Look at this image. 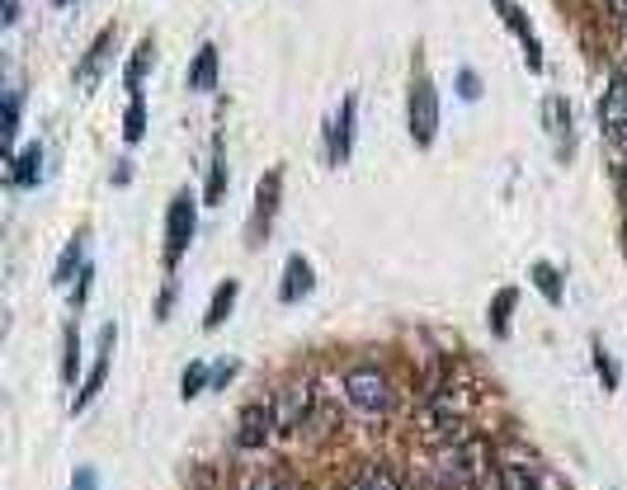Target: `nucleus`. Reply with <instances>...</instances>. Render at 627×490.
<instances>
[{"instance_id": "nucleus-7", "label": "nucleus", "mask_w": 627, "mask_h": 490, "mask_svg": "<svg viewBox=\"0 0 627 490\" xmlns=\"http://www.w3.org/2000/svg\"><path fill=\"white\" fill-rule=\"evenodd\" d=\"M114 340H118V330L114 326H104V335H99V359H95V368H91V377L81 382V392L72 396V411H85L91 401L99 396V387H104V377H109V359H114Z\"/></svg>"}, {"instance_id": "nucleus-22", "label": "nucleus", "mask_w": 627, "mask_h": 490, "mask_svg": "<svg viewBox=\"0 0 627 490\" xmlns=\"http://www.w3.org/2000/svg\"><path fill=\"white\" fill-rule=\"evenodd\" d=\"M510 311H514V288H504V292H496V302H491V330H496V335L510 330Z\"/></svg>"}, {"instance_id": "nucleus-17", "label": "nucleus", "mask_w": 627, "mask_h": 490, "mask_svg": "<svg viewBox=\"0 0 627 490\" xmlns=\"http://www.w3.org/2000/svg\"><path fill=\"white\" fill-rule=\"evenodd\" d=\"M81 255H85V236H72L66 241V251H62V259H57V284H72V274L81 269Z\"/></svg>"}, {"instance_id": "nucleus-36", "label": "nucleus", "mask_w": 627, "mask_h": 490, "mask_svg": "<svg viewBox=\"0 0 627 490\" xmlns=\"http://www.w3.org/2000/svg\"><path fill=\"white\" fill-rule=\"evenodd\" d=\"M52 6H72V0H52Z\"/></svg>"}, {"instance_id": "nucleus-23", "label": "nucleus", "mask_w": 627, "mask_h": 490, "mask_svg": "<svg viewBox=\"0 0 627 490\" xmlns=\"http://www.w3.org/2000/svg\"><path fill=\"white\" fill-rule=\"evenodd\" d=\"M222 194H226V156H222V147H217V156H213V174H208L203 199H208V203H222Z\"/></svg>"}, {"instance_id": "nucleus-11", "label": "nucleus", "mask_w": 627, "mask_h": 490, "mask_svg": "<svg viewBox=\"0 0 627 490\" xmlns=\"http://www.w3.org/2000/svg\"><path fill=\"white\" fill-rule=\"evenodd\" d=\"M311 278H317V274H311L307 259H302V255H293L288 265H284V288H278V297H284V302H298V297L311 292Z\"/></svg>"}, {"instance_id": "nucleus-6", "label": "nucleus", "mask_w": 627, "mask_h": 490, "mask_svg": "<svg viewBox=\"0 0 627 490\" xmlns=\"http://www.w3.org/2000/svg\"><path fill=\"white\" fill-rule=\"evenodd\" d=\"M274 434H278L274 406H269V401H251V406L241 411V419H236V448H265Z\"/></svg>"}, {"instance_id": "nucleus-32", "label": "nucleus", "mask_w": 627, "mask_h": 490, "mask_svg": "<svg viewBox=\"0 0 627 490\" xmlns=\"http://www.w3.org/2000/svg\"><path fill=\"white\" fill-rule=\"evenodd\" d=\"M85 292H91V269H81V284H76V292H72V307H76V311L85 307Z\"/></svg>"}, {"instance_id": "nucleus-9", "label": "nucleus", "mask_w": 627, "mask_h": 490, "mask_svg": "<svg viewBox=\"0 0 627 490\" xmlns=\"http://www.w3.org/2000/svg\"><path fill=\"white\" fill-rule=\"evenodd\" d=\"M496 10L510 20V29L524 39V52H529V72H543V47H538V39H533V29H529V20H524V10L514 6V0H496Z\"/></svg>"}, {"instance_id": "nucleus-27", "label": "nucleus", "mask_w": 627, "mask_h": 490, "mask_svg": "<svg viewBox=\"0 0 627 490\" xmlns=\"http://www.w3.org/2000/svg\"><path fill=\"white\" fill-rule=\"evenodd\" d=\"M14 132H20V90L6 95V132H0V137H6V142H14Z\"/></svg>"}, {"instance_id": "nucleus-26", "label": "nucleus", "mask_w": 627, "mask_h": 490, "mask_svg": "<svg viewBox=\"0 0 627 490\" xmlns=\"http://www.w3.org/2000/svg\"><path fill=\"white\" fill-rule=\"evenodd\" d=\"M595 368H599L604 387H608V392H618V368H614V359H608V349H604V344H595Z\"/></svg>"}, {"instance_id": "nucleus-24", "label": "nucleus", "mask_w": 627, "mask_h": 490, "mask_svg": "<svg viewBox=\"0 0 627 490\" xmlns=\"http://www.w3.org/2000/svg\"><path fill=\"white\" fill-rule=\"evenodd\" d=\"M114 43V29H104L99 39L91 43V52H85V66H81V81H95V72H99V62H104V47Z\"/></svg>"}, {"instance_id": "nucleus-19", "label": "nucleus", "mask_w": 627, "mask_h": 490, "mask_svg": "<svg viewBox=\"0 0 627 490\" xmlns=\"http://www.w3.org/2000/svg\"><path fill=\"white\" fill-rule=\"evenodd\" d=\"M203 387H213V373H208L203 363H189V368H184V377H180V396H184V401H194V396H203Z\"/></svg>"}, {"instance_id": "nucleus-29", "label": "nucleus", "mask_w": 627, "mask_h": 490, "mask_svg": "<svg viewBox=\"0 0 627 490\" xmlns=\"http://www.w3.org/2000/svg\"><path fill=\"white\" fill-rule=\"evenodd\" d=\"M458 90H463V99H481V81L472 72H458Z\"/></svg>"}, {"instance_id": "nucleus-12", "label": "nucleus", "mask_w": 627, "mask_h": 490, "mask_svg": "<svg viewBox=\"0 0 627 490\" xmlns=\"http://www.w3.org/2000/svg\"><path fill=\"white\" fill-rule=\"evenodd\" d=\"M236 297H241V284H236V278H222L217 292H213V302H208V311H203V326H208V330H217L226 317H232Z\"/></svg>"}, {"instance_id": "nucleus-4", "label": "nucleus", "mask_w": 627, "mask_h": 490, "mask_svg": "<svg viewBox=\"0 0 627 490\" xmlns=\"http://www.w3.org/2000/svg\"><path fill=\"white\" fill-rule=\"evenodd\" d=\"M274 425H278V434H293V429H302L307 425V415H311V406H317V392H311V382H293V387H284L274 401Z\"/></svg>"}, {"instance_id": "nucleus-33", "label": "nucleus", "mask_w": 627, "mask_h": 490, "mask_svg": "<svg viewBox=\"0 0 627 490\" xmlns=\"http://www.w3.org/2000/svg\"><path fill=\"white\" fill-rule=\"evenodd\" d=\"M20 20V0H6V24Z\"/></svg>"}, {"instance_id": "nucleus-5", "label": "nucleus", "mask_w": 627, "mask_h": 490, "mask_svg": "<svg viewBox=\"0 0 627 490\" xmlns=\"http://www.w3.org/2000/svg\"><path fill=\"white\" fill-rule=\"evenodd\" d=\"M599 128H604V137H614V142H627V72H618L614 81L604 85Z\"/></svg>"}, {"instance_id": "nucleus-14", "label": "nucleus", "mask_w": 627, "mask_h": 490, "mask_svg": "<svg viewBox=\"0 0 627 490\" xmlns=\"http://www.w3.org/2000/svg\"><path fill=\"white\" fill-rule=\"evenodd\" d=\"M213 85H217V47L203 43L194 66H189V90H213Z\"/></svg>"}, {"instance_id": "nucleus-1", "label": "nucleus", "mask_w": 627, "mask_h": 490, "mask_svg": "<svg viewBox=\"0 0 627 490\" xmlns=\"http://www.w3.org/2000/svg\"><path fill=\"white\" fill-rule=\"evenodd\" d=\"M344 401H350V411L378 419L396 406V392L378 363H354L350 373H344Z\"/></svg>"}, {"instance_id": "nucleus-31", "label": "nucleus", "mask_w": 627, "mask_h": 490, "mask_svg": "<svg viewBox=\"0 0 627 490\" xmlns=\"http://www.w3.org/2000/svg\"><path fill=\"white\" fill-rule=\"evenodd\" d=\"M232 377H236V363H232V359L213 368V387H226V382H232Z\"/></svg>"}, {"instance_id": "nucleus-18", "label": "nucleus", "mask_w": 627, "mask_h": 490, "mask_svg": "<svg viewBox=\"0 0 627 490\" xmlns=\"http://www.w3.org/2000/svg\"><path fill=\"white\" fill-rule=\"evenodd\" d=\"M500 490H543V481H538L529 467L504 462V467H500Z\"/></svg>"}, {"instance_id": "nucleus-10", "label": "nucleus", "mask_w": 627, "mask_h": 490, "mask_svg": "<svg viewBox=\"0 0 627 490\" xmlns=\"http://www.w3.org/2000/svg\"><path fill=\"white\" fill-rule=\"evenodd\" d=\"M278 189H284V174L269 170L265 180H259V194H255V226H251V236H259V226H269L274 207H278Z\"/></svg>"}, {"instance_id": "nucleus-16", "label": "nucleus", "mask_w": 627, "mask_h": 490, "mask_svg": "<svg viewBox=\"0 0 627 490\" xmlns=\"http://www.w3.org/2000/svg\"><path fill=\"white\" fill-rule=\"evenodd\" d=\"M151 39L147 43H137V52H132V62H128V90H132V99H142V76H147V66H151Z\"/></svg>"}, {"instance_id": "nucleus-21", "label": "nucleus", "mask_w": 627, "mask_h": 490, "mask_svg": "<svg viewBox=\"0 0 627 490\" xmlns=\"http://www.w3.org/2000/svg\"><path fill=\"white\" fill-rule=\"evenodd\" d=\"M124 137H128V142H142V137H147V104H142V99L128 104V114H124Z\"/></svg>"}, {"instance_id": "nucleus-34", "label": "nucleus", "mask_w": 627, "mask_h": 490, "mask_svg": "<svg viewBox=\"0 0 627 490\" xmlns=\"http://www.w3.org/2000/svg\"><path fill=\"white\" fill-rule=\"evenodd\" d=\"M604 6H608V10H614V14H618V20H627V0H604Z\"/></svg>"}, {"instance_id": "nucleus-28", "label": "nucleus", "mask_w": 627, "mask_h": 490, "mask_svg": "<svg viewBox=\"0 0 627 490\" xmlns=\"http://www.w3.org/2000/svg\"><path fill=\"white\" fill-rule=\"evenodd\" d=\"M278 486H284V481L269 477V471H246V477L236 481V490H278Z\"/></svg>"}, {"instance_id": "nucleus-13", "label": "nucleus", "mask_w": 627, "mask_h": 490, "mask_svg": "<svg viewBox=\"0 0 627 490\" xmlns=\"http://www.w3.org/2000/svg\"><path fill=\"white\" fill-rule=\"evenodd\" d=\"M39 174H43V147L33 142V147H24L20 156H14L10 184H14V189H29V184H39Z\"/></svg>"}, {"instance_id": "nucleus-2", "label": "nucleus", "mask_w": 627, "mask_h": 490, "mask_svg": "<svg viewBox=\"0 0 627 490\" xmlns=\"http://www.w3.org/2000/svg\"><path fill=\"white\" fill-rule=\"evenodd\" d=\"M194 232H199L194 199H189V194H176V199H170V207H166V265H170V269H176L180 259H184V251H189V241H194Z\"/></svg>"}, {"instance_id": "nucleus-25", "label": "nucleus", "mask_w": 627, "mask_h": 490, "mask_svg": "<svg viewBox=\"0 0 627 490\" xmlns=\"http://www.w3.org/2000/svg\"><path fill=\"white\" fill-rule=\"evenodd\" d=\"M359 481L369 486V490H402L392 471H382V467H363V471H359Z\"/></svg>"}, {"instance_id": "nucleus-8", "label": "nucleus", "mask_w": 627, "mask_h": 490, "mask_svg": "<svg viewBox=\"0 0 627 490\" xmlns=\"http://www.w3.org/2000/svg\"><path fill=\"white\" fill-rule=\"evenodd\" d=\"M354 114H359V99L350 95L340 104V118H336V128H330V161H350V147H354Z\"/></svg>"}, {"instance_id": "nucleus-20", "label": "nucleus", "mask_w": 627, "mask_h": 490, "mask_svg": "<svg viewBox=\"0 0 627 490\" xmlns=\"http://www.w3.org/2000/svg\"><path fill=\"white\" fill-rule=\"evenodd\" d=\"M76 363H81V335H76V326H66V335H62V377L66 382H76Z\"/></svg>"}, {"instance_id": "nucleus-3", "label": "nucleus", "mask_w": 627, "mask_h": 490, "mask_svg": "<svg viewBox=\"0 0 627 490\" xmlns=\"http://www.w3.org/2000/svg\"><path fill=\"white\" fill-rule=\"evenodd\" d=\"M411 137L415 147H429L439 137V95H434V81L429 76H415L411 85Z\"/></svg>"}, {"instance_id": "nucleus-30", "label": "nucleus", "mask_w": 627, "mask_h": 490, "mask_svg": "<svg viewBox=\"0 0 627 490\" xmlns=\"http://www.w3.org/2000/svg\"><path fill=\"white\" fill-rule=\"evenodd\" d=\"M72 490H99L95 467H81V471H76V481H72Z\"/></svg>"}, {"instance_id": "nucleus-37", "label": "nucleus", "mask_w": 627, "mask_h": 490, "mask_svg": "<svg viewBox=\"0 0 627 490\" xmlns=\"http://www.w3.org/2000/svg\"><path fill=\"white\" fill-rule=\"evenodd\" d=\"M278 490H293V486H288V481H284V486H278Z\"/></svg>"}, {"instance_id": "nucleus-35", "label": "nucleus", "mask_w": 627, "mask_h": 490, "mask_svg": "<svg viewBox=\"0 0 627 490\" xmlns=\"http://www.w3.org/2000/svg\"><path fill=\"white\" fill-rule=\"evenodd\" d=\"M344 490H369V486H363V481H359V477H354V481H350V486H344Z\"/></svg>"}, {"instance_id": "nucleus-15", "label": "nucleus", "mask_w": 627, "mask_h": 490, "mask_svg": "<svg viewBox=\"0 0 627 490\" xmlns=\"http://www.w3.org/2000/svg\"><path fill=\"white\" fill-rule=\"evenodd\" d=\"M529 274H533V284H538V292H543V297H548V302H552V307H562V274H556V269L548 265V259H538V265H533Z\"/></svg>"}]
</instances>
